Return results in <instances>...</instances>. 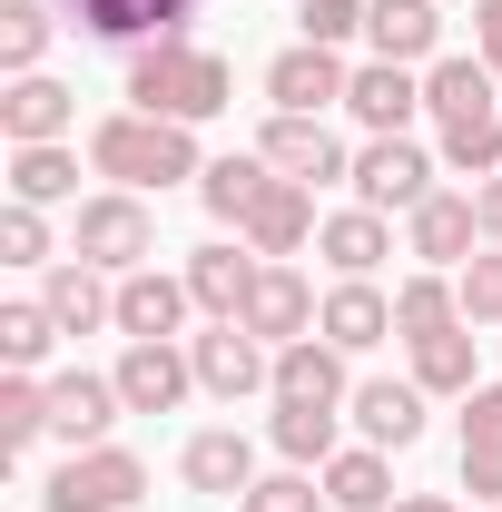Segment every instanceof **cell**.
Returning <instances> with one entry per match:
<instances>
[{
	"label": "cell",
	"mask_w": 502,
	"mask_h": 512,
	"mask_svg": "<svg viewBox=\"0 0 502 512\" xmlns=\"http://www.w3.org/2000/svg\"><path fill=\"white\" fill-rule=\"evenodd\" d=\"M315 247H325V266H335V276H375L394 237H384L375 207H345V217H325V227H315Z\"/></svg>",
	"instance_id": "cell-26"
},
{
	"label": "cell",
	"mask_w": 502,
	"mask_h": 512,
	"mask_svg": "<svg viewBox=\"0 0 502 512\" xmlns=\"http://www.w3.org/2000/svg\"><path fill=\"white\" fill-rule=\"evenodd\" d=\"M345 109H355V119L375 128V138H404V119L424 109V89H414V69H404V60H375V69H355Z\"/></svg>",
	"instance_id": "cell-19"
},
{
	"label": "cell",
	"mask_w": 502,
	"mask_h": 512,
	"mask_svg": "<svg viewBox=\"0 0 502 512\" xmlns=\"http://www.w3.org/2000/svg\"><path fill=\"white\" fill-rule=\"evenodd\" d=\"M276 404H345V345H325V335L276 345Z\"/></svg>",
	"instance_id": "cell-15"
},
{
	"label": "cell",
	"mask_w": 502,
	"mask_h": 512,
	"mask_svg": "<svg viewBox=\"0 0 502 512\" xmlns=\"http://www.w3.org/2000/svg\"><path fill=\"white\" fill-rule=\"evenodd\" d=\"M276 188V168L266 158H217L207 178H197V197H207V217H227V227H247L256 217V197Z\"/></svg>",
	"instance_id": "cell-29"
},
{
	"label": "cell",
	"mask_w": 502,
	"mask_h": 512,
	"mask_svg": "<svg viewBox=\"0 0 502 512\" xmlns=\"http://www.w3.org/2000/svg\"><path fill=\"white\" fill-rule=\"evenodd\" d=\"M394 512H453L443 493H394Z\"/></svg>",
	"instance_id": "cell-44"
},
{
	"label": "cell",
	"mask_w": 502,
	"mask_h": 512,
	"mask_svg": "<svg viewBox=\"0 0 502 512\" xmlns=\"http://www.w3.org/2000/svg\"><path fill=\"white\" fill-rule=\"evenodd\" d=\"M40 50H50V10H40V0H0V69L30 79Z\"/></svg>",
	"instance_id": "cell-34"
},
{
	"label": "cell",
	"mask_w": 502,
	"mask_h": 512,
	"mask_svg": "<svg viewBox=\"0 0 502 512\" xmlns=\"http://www.w3.org/2000/svg\"><path fill=\"white\" fill-rule=\"evenodd\" d=\"M325 503L335 512H394V473H384V453H335L325 463Z\"/></svg>",
	"instance_id": "cell-30"
},
{
	"label": "cell",
	"mask_w": 502,
	"mask_h": 512,
	"mask_svg": "<svg viewBox=\"0 0 502 512\" xmlns=\"http://www.w3.org/2000/svg\"><path fill=\"white\" fill-rule=\"evenodd\" d=\"M10 197H20V207H60V197H79V158H69L60 138L10 148Z\"/></svg>",
	"instance_id": "cell-27"
},
{
	"label": "cell",
	"mask_w": 502,
	"mask_h": 512,
	"mask_svg": "<svg viewBox=\"0 0 502 512\" xmlns=\"http://www.w3.org/2000/svg\"><path fill=\"white\" fill-rule=\"evenodd\" d=\"M0 256H10V266H50V227H40V207L10 197V217H0Z\"/></svg>",
	"instance_id": "cell-40"
},
{
	"label": "cell",
	"mask_w": 502,
	"mask_h": 512,
	"mask_svg": "<svg viewBox=\"0 0 502 512\" xmlns=\"http://www.w3.org/2000/svg\"><path fill=\"white\" fill-rule=\"evenodd\" d=\"M315 237V188H296V178H276V188L256 197V217H247V247L276 266V256H296Z\"/></svg>",
	"instance_id": "cell-20"
},
{
	"label": "cell",
	"mask_w": 502,
	"mask_h": 512,
	"mask_svg": "<svg viewBox=\"0 0 502 512\" xmlns=\"http://www.w3.org/2000/svg\"><path fill=\"white\" fill-rule=\"evenodd\" d=\"M256 276H266V256H256V247H197V256H188V296H197V306H207L217 325H237V316H247Z\"/></svg>",
	"instance_id": "cell-13"
},
{
	"label": "cell",
	"mask_w": 502,
	"mask_h": 512,
	"mask_svg": "<svg viewBox=\"0 0 502 512\" xmlns=\"http://www.w3.org/2000/svg\"><path fill=\"white\" fill-rule=\"evenodd\" d=\"M365 10H375V0H306V40L315 50H345V40L365 30Z\"/></svg>",
	"instance_id": "cell-39"
},
{
	"label": "cell",
	"mask_w": 502,
	"mask_h": 512,
	"mask_svg": "<svg viewBox=\"0 0 502 512\" xmlns=\"http://www.w3.org/2000/svg\"><path fill=\"white\" fill-rule=\"evenodd\" d=\"M414 384H424V394H473V335H463V325L424 335V345H414Z\"/></svg>",
	"instance_id": "cell-32"
},
{
	"label": "cell",
	"mask_w": 502,
	"mask_h": 512,
	"mask_svg": "<svg viewBox=\"0 0 502 512\" xmlns=\"http://www.w3.org/2000/svg\"><path fill=\"white\" fill-rule=\"evenodd\" d=\"M89 266H109V276H138L148 256H158V217L138 207V188H109V197H79V247Z\"/></svg>",
	"instance_id": "cell-3"
},
{
	"label": "cell",
	"mask_w": 502,
	"mask_h": 512,
	"mask_svg": "<svg viewBox=\"0 0 502 512\" xmlns=\"http://www.w3.org/2000/svg\"><path fill=\"white\" fill-rule=\"evenodd\" d=\"M119 375H50V434L69 453H99L109 444V424H119Z\"/></svg>",
	"instance_id": "cell-10"
},
{
	"label": "cell",
	"mask_w": 502,
	"mask_h": 512,
	"mask_svg": "<svg viewBox=\"0 0 502 512\" xmlns=\"http://www.w3.org/2000/svg\"><path fill=\"white\" fill-rule=\"evenodd\" d=\"M276 453L306 473V463H335V404H276Z\"/></svg>",
	"instance_id": "cell-33"
},
{
	"label": "cell",
	"mask_w": 502,
	"mask_h": 512,
	"mask_svg": "<svg viewBox=\"0 0 502 512\" xmlns=\"http://www.w3.org/2000/svg\"><path fill=\"white\" fill-rule=\"evenodd\" d=\"M79 119V99H69L60 79H10V99H0V128H10V148H40V138H60V128Z\"/></svg>",
	"instance_id": "cell-21"
},
{
	"label": "cell",
	"mask_w": 502,
	"mask_h": 512,
	"mask_svg": "<svg viewBox=\"0 0 502 512\" xmlns=\"http://www.w3.org/2000/svg\"><path fill=\"white\" fill-rule=\"evenodd\" d=\"M355 424H365V444H414V434H424V384H355Z\"/></svg>",
	"instance_id": "cell-24"
},
{
	"label": "cell",
	"mask_w": 502,
	"mask_h": 512,
	"mask_svg": "<svg viewBox=\"0 0 502 512\" xmlns=\"http://www.w3.org/2000/svg\"><path fill=\"white\" fill-rule=\"evenodd\" d=\"M40 306H50V325H60V335H89V325H119V296L99 286V266H89V256H69V266H50Z\"/></svg>",
	"instance_id": "cell-18"
},
{
	"label": "cell",
	"mask_w": 502,
	"mask_h": 512,
	"mask_svg": "<svg viewBox=\"0 0 502 512\" xmlns=\"http://www.w3.org/2000/svg\"><path fill=\"white\" fill-rule=\"evenodd\" d=\"M60 10L89 30V40H128V50L188 40V20H197V0H60Z\"/></svg>",
	"instance_id": "cell-6"
},
{
	"label": "cell",
	"mask_w": 502,
	"mask_h": 512,
	"mask_svg": "<svg viewBox=\"0 0 502 512\" xmlns=\"http://www.w3.org/2000/svg\"><path fill=\"white\" fill-rule=\"evenodd\" d=\"M493 512H502V503H493Z\"/></svg>",
	"instance_id": "cell-45"
},
{
	"label": "cell",
	"mask_w": 502,
	"mask_h": 512,
	"mask_svg": "<svg viewBox=\"0 0 502 512\" xmlns=\"http://www.w3.org/2000/svg\"><path fill=\"white\" fill-rule=\"evenodd\" d=\"M89 168L119 178V188H178V178H207V168H197V138L178 119H148V109H119V119L89 128Z\"/></svg>",
	"instance_id": "cell-2"
},
{
	"label": "cell",
	"mask_w": 502,
	"mask_h": 512,
	"mask_svg": "<svg viewBox=\"0 0 502 512\" xmlns=\"http://www.w3.org/2000/svg\"><path fill=\"white\" fill-rule=\"evenodd\" d=\"M30 434H50V384L10 375V384H0V453H20Z\"/></svg>",
	"instance_id": "cell-36"
},
{
	"label": "cell",
	"mask_w": 502,
	"mask_h": 512,
	"mask_svg": "<svg viewBox=\"0 0 502 512\" xmlns=\"http://www.w3.org/2000/svg\"><path fill=\"white\" fill-rule=\"evenodd\" d=\"M315 335H325V345H345V355H365V345L394 335V296H384L375 276H335V296H325Z\"/></svg>",
	"instance_id": "cell-12"
},
{
	"label": "cell",
	"mask_w": 502,
	"mask_h": 512,
	"mask_svg": "<svg viewBox=\"0 0 502 512\" xmlns=\"http://www.w3.org/2000/svg\"><path fill=\"white\" fill-rule=\"evenodd\" d=\"M473 30H483V69L502 79V0H473Z\"/></svg>",
	"instance_id": "cell-42"
},
{
	"label": "cell",
	"mask_w": 502,
	"mask_h": 512,
	"mask_svg": "<svg viewBox=\"0 0 502 512\" xmlns=\"http://www.w3.org/2000/svg\"><path fill=\"white\" fill-rule=\"evenodd\" d=\"M227 60L217 50H197V40H148V50H128V99L148 109V119H178V128H197V119H217L227 109Z\"/></svg>",
	"instance_id": "cell-1"
},
{
	"label": "cell",
	"mask_w": 502,
	"mask_h": 512,
	"mask_svg": "<svg viewBox=\"0 0 502 512\" xmlns=\"http://www.w3.org/2000/svg\"><path fill=\"white\" fill-rule=\"evenodd\" d=\"M325 493H315L306 473H266V483H247V512H315Z\"/></svg>",
	"instance_id": "cell-41"
},
{
	"label": "cell",
	"mask_w": 502,
	"mask_h": 512,
	"mask_svg": "<svg viewBox=\"0 0 502 512\" xmlns=\"http://www.w3.org/2000/svg\"><path fill=\"white\" fill-rule=\"evenodd\" d=\"M256 158H266L276 178H296V188H325V178H355V158L335 148V128H325V119H286V109L266 119V148H256Z\"/></svg>",
	"instance_id": "cell-7"
},
{
	"label": "cell",
	"mask_w": 502,
	"mask_h": 512,
	"mask_svg": "<svg viewBox=\"0 0 502 512\" xmlns=\"http://www.w3.org/2000/svg\"><path fill=\"white\" fill-rule=\"evenodd\" d=\"M443 325H463V296L443 286V266L404 276V286H394V335H404V345H424V335H443Z\"/></svg>",
	"instance_id": "cell-28"
},
{
	"label": "cell",
	"mask_w": 502,
	"mask_h": 512,
	"mask_svg": "<svg viewBox=\"0 0 502 512\" xmlns=\"http://www.w3.org/2000/svg\"><path fill=\"white\" fill-rule=\"evenodd\" d=\"M138 493H148V473H138V453L99 444V453H69L60 473H50V493H40V503H50V512H128Z\"/></svg>",
	"instance_id": "cell-4"
},
{
	"label": "cell",
	"mask_w": 502,
	"mask_h": 512,
	"mask_svg": "<svg viewBox=\"0 0 502 512\" xmlns=\"http://www.w3.org/2000/svg\"><path fill=\"white\" fill-rule=\"evenodd\" d=\"M325 316V306H315L306 296V276H296V266H266V276H256V296H247V335H266V345H296V335H306V325Z\"/></svg>",
	"instance_id": "cell-16"
},
{
	"label": "cell",
	"mask_w": 502,
	"mask_h": 512,
	"mask_svg": "<svg viewBox=\"0 0 502 512\" xmlns=\"http://www.w3.org/2000/svg\"><path fill=\"white\" fill-rule=\"evenodd\" d=\"M188 276H158V266H138V276H119V335L128 345H158V335H178V316H188Z\"/></svg>",
	"instance_id": "cell-14"
},
{
	"label": "cell",
	"mask_w": 502,
	"mask_h": 512,
	"mask_svg": "<svg viewBox=\"0 0 502 512\" xmlns=\"http://www.w3.org/2000/svg\"><path fill=\"white\" fill-rule=\"evenodd\" d=\"M188 384H197V365L178 355V335L128 345V355H119V404H128V414H178V404H188Z\"/></svg>",
	"instance_id": "cell-11"
},
{
	"label": "cell",
	"mask_w": 502,
	"mask_h": 512,
	"mask_svg": "<svg viewBox=\"0 0 502 512\" xmlns=\"http://www.w3.org/2000/svg\"><path fill=\"white\" fill-rule=\"evenodd\" d=\"M424 109L434 119H483L493 109V69L483 60H434L424 69Z\"/></svg>",
	"instance_id": "cell-31"
},
{
	"label": "cell",
	"mask_w": 502,
	"mask_h": 512,
	"mask_svg": "<svg viewBox=\"0 0 502 512\" xmlns=\"http://www.w3.org/2000/svg\"><path fill=\"white\" fill-rule=\"evenodd\" d=\"M188 365H197V384L207 394H256V384H276V345L266 335H247V325H217V335H197L188 345Z\"/></svg>",
	"instance_id": "cell-9"
},
{
	"label": "cell",
	"mask_w": 502,
	"mask_h": 512,
	"mask_svg": "<svg viewBox=\"0 0 502 512\" xmlns=\"http://www.w3.org/2000/svg\"><path fill=\"white\" fill-rule=\"evenodd\" d=\"M443 168H463V178H493L502 168V119H443Z\"/></svg>",
	"instance_id": "cell-35"
},
{
	"label": "cell",
	"mask_w": 502,
	"mask_h": 512,
	"mask_svg": "<svg viewBox=\"0 0 502 512\" xmlns=\"http://www.w3.org/2000/svg\"><path fill=\"white\" fill-rule=\"evenodd\" d=\"M345 89H355V69L335 60V50H315V40L276 50V69H266V99H276L286 119H325V109H335Z\"/></svg>",
	"instance_id": "cell-5"
},
{
	"label": "cell",
	"mask_w": 502,
	"mask_h": 512,
	"mask_svg": "<svg viewBox=\"0 0 502 512\" xmlns=\"http://www.w3.org/2000/svg\"><path fill=\"white\" fill-rule=\"evenodd\" d=\"M355 197H365L375 217H384V207H404V217H414V207L434 197V158H424L414 138H375V148L355 158Z\"/></svg>",
	"instance_id": "cell-8"
},
{
	"label": "cell",
	"mask_w": 502,
	"mask_h": 512,
	"mask_svg": "<svg viewBox=\"0 0 502 512\" xmlns=\"http://www.w3.org/2000/svg\"><path fill=\"white\" fill-rule=\"evenodd\" d=\"M178 473H188L197 493H227V503H247V483H256V444H247V434H197V444L178 453Z\"/></svg>",
	"instance_id": "cell-23"
},
{
	"label": "cell",
	"mask_w": 502,
	"mask_h": 512,
	"mask_svg": "<svg viewBox=\"0 0 502 512\" xmlns=\"http://www.w3.org/2000/svg\"><path fill=\"white\" fill-rule=\"evenodd\" d=\"M463 493L502 503V384L463 394Z\"/></svg>",
	"instance_id": "cell-17"
},
{
	"label": "cell",
	"mask_w": 502,
	"mask_h": 512,
	"mask_svg": "<svg viewBox=\"0 0 502 512\" xmlns=\"http://www.w3.org/2000/svg\"><path fill=\"white\" fill-rule=\"evenodd\" d=\"M365 40H375V60H434V40H443V20H434V0H375L365 10Z\"/></svg>",
	"instance_id": "cell-22"
},
{
	"label": "cell",
	"mask_w": 502,
	"mask_h": 512,
	"mask_svg": "<svg viewBox=\"0 0 502 512\" xmlns=\"http://www.w3.org/2000/svg\"><path fill=\"white\" fill-rule=\"evenodd\" d=\"M453 296H463L473 325H502V256H473V266L453 276Z\"/></svg>",
	"instance_id": "cell-38"
},
{
	"label": "cell",
	"mask_w": 502,
	"mask_h": 512,
	"mask_svg": "<svg viewBox=\"0 0 502 512\" xmlns=\"http://www.w3.org/2000/svg\"><path fill=\"white\" fill-rule=\"evenodd\" d=\"M473 207H483V237H502V168L483 178V188H473Z\"/></svg>",
	"instance_id": "cell-43"
},
{
	"label": "cell",
	"mask_w": 502,
	"mask_h": 512,
	"mask_svg": "<svg viewBox=\"0 0 502 512\" xmlns=\"http://www.w3.org/2000/svg\"><path fill=\"white\" fill-rule=\"evenodd\" d=\"M473 227H483V207H473V197H424V207H414V256H424V266H463V247H473Z\"/></svg>",
	"instance_id": "cell-25"
},
{
	"label": "cell",
	"mask_w": 502,
	"mask_h": 512,
	"mask_svg": "<svg viewBox=\"0 0 502 512\" xmlns=\"http://www.w3.org/2000/svg\"><path fill=\"white\" fill-rule=\"evenodd\" d=\"M50 345H60L50 306H0V355H10V375H30V365H40Z\"/></svg>",
	"instance_id": "cell-37"
}]
</instances>
